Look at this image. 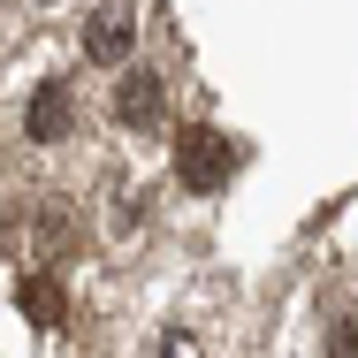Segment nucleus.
Instances as JSON below:
<instances>
[{
  "mask_svg": "<svg viewBox=\"0 0 358 358\" xmlns=\"http://www.w3.org/2000/svg\"><path fill=\"white\" fill-rule=\"evenodd\" d=\"M236 138H221L214 122H183L176 130V183H191V191H221L229 176H236Z\"/></svg>",
  "mask_w": 358,
  "mask_h": 358,
  "instance_id": "f257e3e1",
  "label": "nucleus"
},
{
  "mask_svg": "<svg viewBox=\"0 0 358 358\" xmlns=\"http://www.w3.org/2000/svg\"><path fill=\"white\" fill-rule=\"evenodd\" d=\"M160 107H168V92H160V69H130V62H122V84H115V122H122V130H160Z\"/></svg>",
  "mask_w": 358,
  "mask_h": 358,
  "instance_id": "f03ea898",
  "label": "nucleus"
},
{
  "mask_svg": "<svg viewBox=\"0 0 358 358\" xmlns=\"http://www.w3.org/2000/svg\"><path fill=\"white\" fill-rule=\"evenodd\" d=\"M84 54L92 62H107V69H122L130 54H138V15L115 0V8H99L92 23H84Z\"/></svg>",
  "mask_w": 358,
  "mask_h": 358,
  "instance_id": "7ed1b4c3",
  "label": "nucleus"
},
{
  "mask_svg": "<svg viewBox=\"0 0 358 358\" xmlns=\"http://www.w3.org/2000/svg\"><path fill=\"white\" fill-rule=\"evenodd\" d=\"M76 122V92L62 84V76H46L38 92H31V115H23V130H31V145H62Z\"/></svg>",
  "mask_w": 358,
  "mask_h": 358,
  "instance_id": "20e7f679",
  "label": "nucleus"
},
{
  "mask_svg": "<svg viewBox=\"0 0 358 358\" xmlns=\"http://www.w3.org/2000/svg\"><path fill=\"white\" fill-rule=\"evenodd\" d=\"M15 305H23L31 328H62V313H69V297H62L54 275H23V282H15Z\"/></svg>",
  "mask_w": 358,
  "mask_h": 358,
  "instance_id": "39448f33",
  "label": "nucleus"
},
{
  "mask_svg": "<svg viewBox=\"0 0 358 358\" xmlns=\"http://www.w3.org/2000/svg\"><path fill=\"white\" fill-rule=\"evenodd\" d=\"M38 252H46V259H69V252H76V221L62 214V206L38 214Z\"/></svg>",
  "mask_w": 358,
  "mask_h": 358,
  "instance_id": "423d86ee",
  "label": "nucleus"
},
{
  "mask_svg": "<svg viewBox=\"0 0 358 358\" xmlns=\"http://www.w3.org/2000/svg\"><path fill=\"white\" fill-rule=\"evenodd\" d=\"M336 358H358V320H336Z\"/></svg>",
  "mask_w": 358,
  "mask_h": 358,
  "instance_id": "0eeeda50",
  "label": "nucleus"
}]
</instances>
